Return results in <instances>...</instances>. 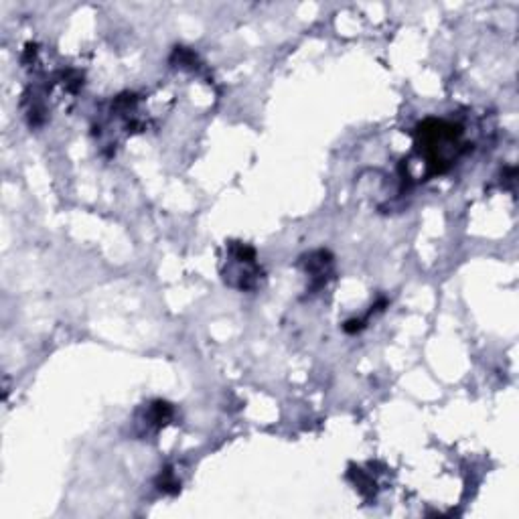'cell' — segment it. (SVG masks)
Instances as JSON below:
<instances>
[{
    "mask_svg": "<svg viewBox=\"0 0 519 519\" xmlns=\"http://www.w3.org/2000/svg\"><path fill=\"white\" fill-rule=\"evenodd\" d=\"M416 148L428 165V175L447 173L465 153L463 128L455 122L428 118L418 124Z\"/></svg>",
    "mask_w": 519,
    "mask_h": 519,
    "instance_id": "obj_1",
    "label": "cell"
},
{
    "mask_svg": "<svg viewBox=\"0 0 519 519\" xmlns=\"http://www.w3.org/2000/svg\"><path fill=\"white\" fill-rule=\"evenodd\" d=\"M331 264H333L331 254H329V252H323V250H319V252H315V254H311V256L307 258V272L315 278V288H319V286L325 284V278H323V276L329 272Z\"/></svg>",
    "mask_w": 519,
    "mask_h": 519,
    "instance_id": "obj_2",
    "label": "cell"
}]
</instances>
